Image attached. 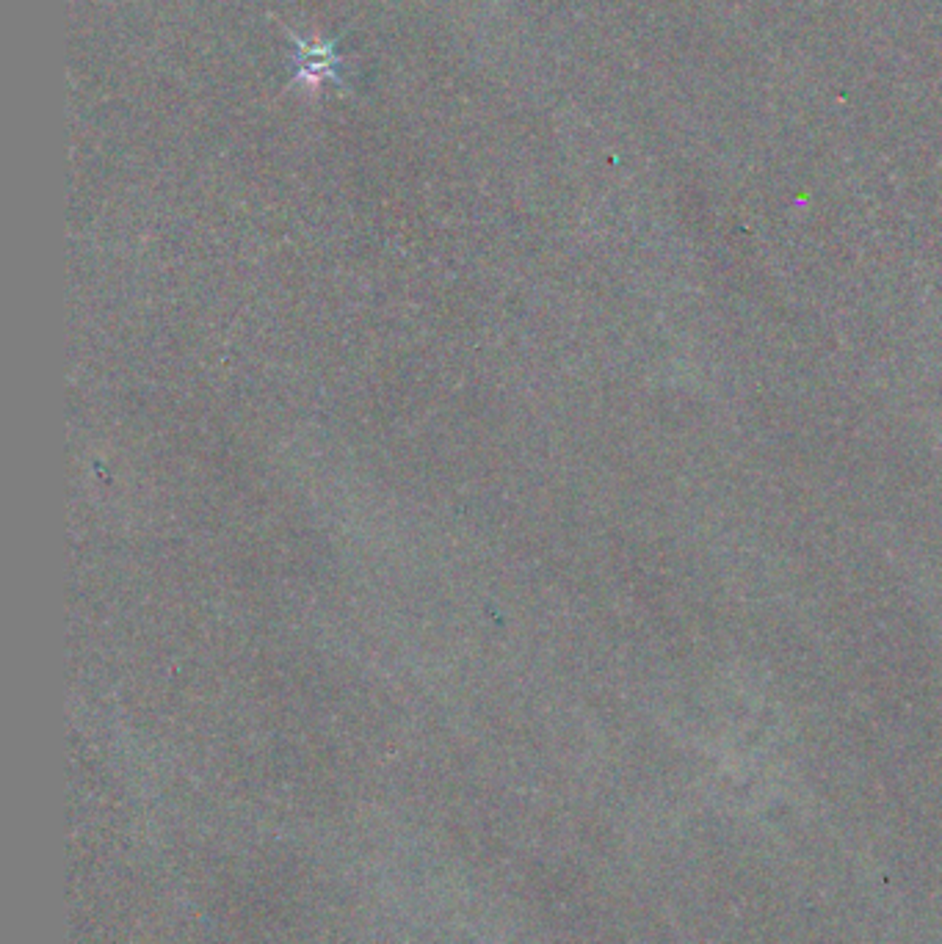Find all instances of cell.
Masks as SVG:
<instances>
[{
  "mask_svg": "<svg viewBox=\"0 0 942 944\" xmlns=\"http://www.w3.org/2000/svg\"><path fill=\"white\" fill-rule=\"evenodd\" d=\"M335 55L329 47H312L302 42V70L307 72L310 80H321L326 75H335Z\"/></svg>",
  "mask_w": 942,
  "mask_h": 944,
  "instance_id": "6da1fadb",
  "label": "cell"
}]
</instances>
